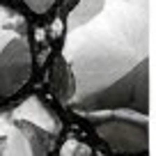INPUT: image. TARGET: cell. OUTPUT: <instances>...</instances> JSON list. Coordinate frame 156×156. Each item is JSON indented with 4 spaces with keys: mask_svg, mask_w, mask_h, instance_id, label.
<instances>
[{
    "mask_svg": "<svg viewBox=\"0 0 156 156\" xmlns=\"http://www.w3.org/2000/svg\"><path fill=\"white\" fill-rule=\"evenodd\" d=\"M60 55L71 71L64 108L108 149L142 156L149 147V0H76Z\"/></svg>",
    "mask_w": 156,
    "mask_h": 156,
    "instance_id": "1",
    "label": "cell"
},
{
    "mask_svg": "<svg viewBox=\"0 0 156 156\" xmlns=\"http://www.w3.org/2000/svg\"><path fill=\"white\" fill-rule=\"evenodd\" d=\"M60 133V117L39 97L0 110V156H51Z\"/></svg>",
    "mask_w": 156,
    "mask_h": 156,
    "instance_id": "2",
    "label": "cell"
},
{
    "mask_svg": "<svg viewBox=\"0 0 156 156\" xmlns=\"http://www.w3.org/2000/svg\"><path fill=\"white\" fill-rule=\"evenodd\" d=\"M30 25L19 9L0 5V101L14 99L32 78Z\"/></svg>",
    "mask_w": 156,
    "mask_h": 156,
    "instance_id": "3",
    "label": "cell"
},
{
    "mask_svg": "<svg viewBox=\"0 0 156 156\" xmlns=\"http://www.w3.org/2000/svg\"><path fill=\"white\" fill-rule=\"evenodd\" d=\"M48 85H51V90H53L55 99L64 106V103L69 101V94H71V71H69L67 62H64V58L60 53L53 58V64H51Z\"/></svg>",
    "mask_w": 156,
    "mask_h": 156,
    "instance_id": "4",
    "label": "cell"
},
{
    "mask_svg": "<svg viewBox=\"0 0 156 156\" xmlns=\"http://www.w3.org/2000/svg\"><path fill=\"white\" fill-rule=\"evenodd\" d=\"M60 156H92V147L76 138H67L60 147Z\"/></svg>",
    "mask_w": 156,
    "mask_h": 156,
    "instance_id": "5",
    "label": "cell"
},
{
    "mask_svg": "<svg viewBox=\"0 0 156 156\" xmlns=\"http://www.w3.org/2000/svg\"><path fill=\"white\" fill-rule=\"evenodd\" d=\"M55 2H58V0H23V5L28 7L32 14H39V16H41V14H48L51 7H53Z\"/></svg>",
    "mask_w": 156,
    "mask_h": 156,
    "instance_id": "6",
    "label": "cell"
}]
</instances>
